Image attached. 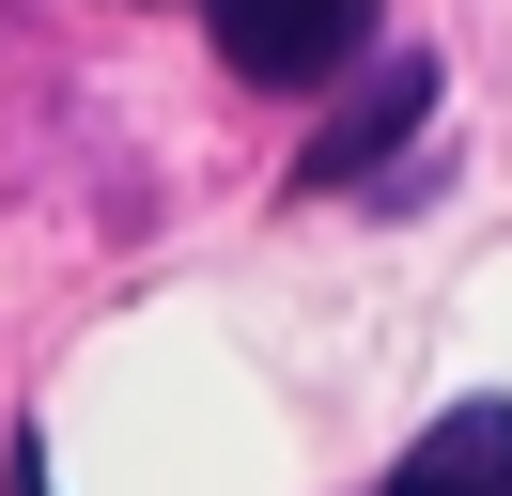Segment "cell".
<instances>
[{
	"label": "cell",
	"instance_id": "obj_2",
	"mask_svg": "<svg viewBox=\"0 0 512 496\" xmlns=\"http://www.w3.org/2000/svg\"><path fill=\"white\" fill-rule=\"evenodd\" d=\"M419 109H435V62H419V47H388V62H373V93H357V109L326 124L311 155H295V186H357V171H373V155L419 124Z\"/></svg>",
	"mask_w": 512,
	"mask_h": 496
},
{
	"label": "cell",
	"instance_id": "obj_1",
	"mask_svg": "<svg viewBox=\"0 0 512 496\" xmlns=\"http://www.w3.org/2000/svg\"><path fill=\"white\" fill-rule=\"evenodd\" d=\"M202 31H218V62L249 93H326L373 47V0H202Z\"/></svg>",
	"mask_w": 512,
	"mask_h": 496
},
{
	"label": "cell",
	"instance_id": "obj_3",
	"mask_svg": "<svg viewBox=\"0 0 512 496\" xmlns=\"http://www.w3.org/2000/svg\"><path fill=\"white\" fill-rule=\"evenodd\" d=\"M373 496H512V403H450Z\"/></svg>",
	"mask_w": 512,
	"mask_h": 496
}]
</instances>
